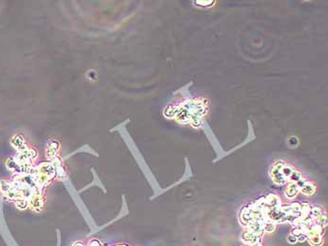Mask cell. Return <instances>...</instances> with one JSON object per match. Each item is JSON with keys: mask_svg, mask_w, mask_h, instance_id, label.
I'll use <instances>...</instances> for the list:
<instances>
[{"mask_svg": "<svg viewBox=\"0 0 328 246\" xmlns=\"http://www.w3.org/2000/svg\"><path fill=\"white\" fill-rule=\"evenodd\" d=\"M209 110L208 101L204 98H190L179 102L178 104L168 105L164 110V116L176 118L181 124H189L193 128L202 125Z\"/></svg>", "mask_w": 328, "mask_h": 246, "instance_id": "obj_1", "label": "cell"}, {"mask_svg": "<svg viewBox=\"0 0 328 246\" xmlns=\"http://www.w3.org/2000/svg\"><path fill=\"white\" fill-rule=\"evenodd\" d=\"M241 240L243 242L248 244L249 246H251L254 244H262V237L255 235L254 233L249 232L248 230H245L244 232H242Z\"/></svg>", "mask_w": 328, "mask_h": 246, "instance_id": "obj_2", "label": "cell"}, {"mask_svg": "<svg viewBox=\"0 0 328 246\" xmlns=\"http://www.w3.org/2000/svg\"><path fill=\"white\" fill-rule=\"evenodd\" d=\"M59 145L56 141H49L46 149V155L50 160H55L57 157Z\"/></svg>", "mask_w": 328, "mask_h": 246, "instance_id": "obj_3", "label": "cell"}, {"mask_svg": "<svg viewBox=\"0 0 328 246\" xmlns=\"http://www.w3.org/2000/svg\"><path fill=\"white\" fill-rule=\"evenodd\" d=\"M299 193H300V189L296 185V183L291 182V183L287 184V187L285 189V196L288 199L292 200V199L295 198Z\"/></svg>", "mask_w": 328, "mask_h": 246, "instance_id": "obj_4", "label": "cell"}, {"mask_svg": "<svg viewBox=\"0 0 328 246\" xmlns=\"http://www.w3.org/2000/svg\"><path fill=\"white\" fill-rule=\"evenodd\" d=\"M246 229H247L248 231H249V232L254 233L255 235L260 236V237H262V236L264 234L263 224H261L259 222H251V223H249L247 227H246Z\"/></svg>", "mask_w": 328, "mask_h": 246, "instance_id": "obj_5", "label": "cell"}, {"mask_svg": "<svg viewBox=\"0 0 328 246\" xmlns=\"http://www.w3.org/2000/svg\"><path fill=\"white\" fill-rule=\"evenodd\" d=\"M316 189H317V187H316L315 182L310 180V181L307 182L306 185L303 187V189L300 191V193H302L303 194H305V196H313V194L316 193Z\"/></svg>", "mask_w": 328, "mask_h": 246, "instance_id": "obj_6", "label": "cell"}, {"mask_svg": "<svg viewBox=\"0 0 328 246\" xmlns=\"http://www.w3.org/2000/svg\"><path fill=\"white\" fill-rule=\"evenodd\" d=\"M307 241L311 246H322L323 244V238L321 235L313 236V237L307 238Z\"/></svg>", "mask_w": 328, "mask_h": 246, "instance_id": "obj_7", "label": "cell"}, {"mask_svg": "<svg viewBox=\"0 0 328 246\" xmlns=\"http://www.w3.org/2000/svg\"><path fill=\"white\" fill-rule=\"evenodd\" d=\"M276 224H275L274 222L265 221V222L263 224L264 233H272V232H274L275 229H276Z\"/></svg>", "mask_w": 328, "mask_h": 246, "instance_id": "obj_8", "label": "cell"}, {"mask_svg": "<svg viewBox=\"0 0 328 246\" xmlns=\"http://www.w3.org/2000/svg\"><path fill=\"white\" fill-rule=\"evenodd\" d=\"M195 5H197L198 7H203V8H208L211 7L212 5H214L216 3V1H210V0H202V1H195L193 2Z\"/></svg>", "mask_w": 328, "mask_h": 246, "instance_id": "obj_9", "label": "cell"}, {"mask_svg": "<svg viewBox=\"0 0 328 246\" xmlns=\"http://www.w3.org/2000/svg\"><path fill=\"white\" fill-rule=\"evenodd\" d=\"M291 234H293V236L297 237V236H299V235H301V234H304V233H303V231H302V229H301L300 227H293V229H292V233H291Z\"/></svg>", "mask_w": 328, "mask_h": 246, "instance_id": "obj_10", "label": "cell"}, {"mask_svg": "<svg viewBox=\"0 0 328 246\" xmlns=\"http://www.w3.org/2000/svg\"><path fill=\"white\" fill-rule=\"evenodd\" d=\"M287 241H288L290 244H295L297 242V239L295 236H293V234H290V235H288V237H287Z\"/></svg>", "mask_w": 328, "mask_h": 246, "instance_id": "obj_11", "label": "cell"}, {"mask_svg": "<svg viewBox=\"0 0 328 246\" xmlns=\"http://www.w3.org/2000/svg\"><path fill=\"white\" fill-rule=\"evenodd\" d=\"M296 239H297V242H304L307 240V237L306 234H301L299 236H297Z\"/></svg>", "mask_w": 328, "mask_h": 246, "instance_id": "obj_12", "label": "cell"}, {"mask_svg": "<svg viewBox=\"0 0 328 246\" xmlns=\"http://www.w3.org/2000/svg\"><path fill=\"white\" fill-rule=\"evenodd\" d=\"M72 246H85V244L81 241H76V242H74V244Z\"/></svg>", "mask_w": 328, "mask_h": 246, "instance_id": "obj_13", "label": "cell"}, {"mask_svg": "<svg viewBox=\"0 0 328 246\" xmlns=\"http://www.w3.org/2000/svg\"><path fill=\"white\" fill-rule=\"evenodd\" d=\"M251 246H263L262 244H254V245H251Z\"/></svg>", "mask_w": 328, "mask_h": 246, "instance_id": "obj_14", "label": "cell"}]
</instances>
